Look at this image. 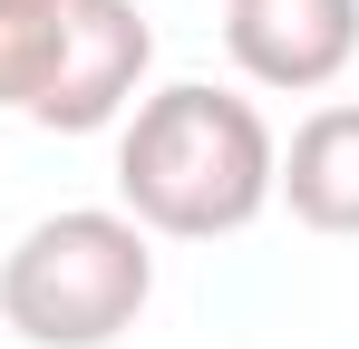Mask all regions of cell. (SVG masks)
<instances>
[{"label": "cell", "instance_id": "5", "mask_svg": "<svg viewBox=\"0 0 359 349\" xmlns=\"http://www.w3.org/2000/svg\"><path fill=\"white\" fill-rule=\"evenodd\" d=\"M272 194L311 233H359V107H311L282 146Z\"/></svg>", "mask_w": 359, "mask_h": 349}, {"label": "cell", "instance_id": "7", "mask_svg": "<svg viewBox=\"0 0 359 349\" xmlns=\"http://www.w3.org/2000/svg\"><path fill=\"white\" fill-rule=\"evenodd\" d=\"M0 10H68V0H0Z\"/></svg>", "mask_w": 359, "mask_h": 349}, {"label": "cell", "instance_id": "3", "mask_svg": "<svg viewBox=\"0 0 359 349\" xmlns=\"http://www.w3.org/2000/svg\"><path fill=\"white\" fill-rule=\"evenodd\" d=\"M146 68H156V29H146L136 0H68L59 68H49L29 126H49V136H97V126H117V116L136 107Z\"/></svg>", "mask_w": 359, "mask_h": 349}, {"label": "cell", "instance_id": "2", "mask_svg": "<svg viewBox=\"0 0 359 349\" xmlns=\"http://www.w3.org/2000/svg\"><path fill=\"white\" fill-rule=\"evenodd\" d=\"M156 301V233L117 204L39 214L0 252V320L29 349H107Z\"/></svg>", "mask_w": 359, "mask_h": 349}, {"label": "cell", "instance_id": "4", "mask_svg": "<svg viewBox=\"0 0 359 349\" xmlns=\"http://www.w3.org/2000/svg\"><path fill=\"white\" fill-rule=\"evenodd\" d=\"M224 49H233V68L252 88L311 97L359 58V0H233Z\"/></svg>", "mask_w": 359, "mask_h": 349}, {"label": "cell", "instance_id": "6", "mask_svg": "<svg viewBox=\"0 0 359 349\" xmlns=\"http://www.w3.org/2000/svg\"><path fill=\"white\" fill-rule=\"evenodd\" d=\"M59 20L68 10H0V107L29 116L49 68H59Z\"/></svg>", "mask_w": 359, "mask_h": 349}, {"label": "cell", "instance_id": "1", "mask_svg": "<svg viewBox=\"0 0 359 349\" xmlns=\"http://www.w3.org/2000/svg\"><path fill=\"white\" fill-rule=\"evenodd\" d=\"M272 174H282V146L262 107L233 88L175 78V88L136 97L117 136V214H136L165 242H224L272 204Z\"/></svg>", "mask_w": 359, "mask_h": 349}]
</instances>
